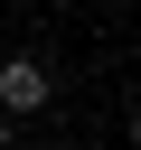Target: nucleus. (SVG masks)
<instances>
[{
  "label": "nucleus",
  "instance_id": "f257e3e1",
  "mask_svg": "<svg viewBox=\"0 0 141 150\" xmlns=\"http://www.w3.org/2000/svg\"><path fill=\"white\" fill-rule=\"evenodd\" d=\"M47 94H56V84H47L38 56H0V103H9V112H47Z\"/></svg>",
  "mask_w": 141,
  "mask_h": 150
},
{
  "label": "nucleus",
  "instance_id": "f03ea898",
  "mask_svg": "<svg viewBox=\"0 0 141 150\" xmlns=\"http://www.w3.org/2000/svg\"><path fill=\"white\" fill-rule=\"evenodd\" d=\"M9 122H19V112H9V103H0V150H9Z\"/></svg>",
  "mask_w": 141,
  "mask_h": 150
},
{
  "label": "nucleus",
  "instance_id": "7ed1b4c3",
  "mask_svg": "<svg viewBox=\"0 0 141 150\" xmlns=\"http://www.w3.org/2000/svg\"><path fill=\"white\" fill-rule=\"evenodd\" d=\"M132 150H141V112H132Z\"/></svg>",
  "mask_w": 141,
  "mask_h": 150
}]
</instances>
